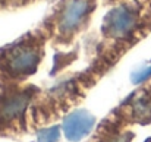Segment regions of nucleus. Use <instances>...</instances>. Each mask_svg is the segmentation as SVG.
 Segmentation results:
<instances>
[{"label":"nucleus","mask_w":151,"mask_h":142,"mask_svg":"<svg viewBox=\"0 0 151 142\" xmlns=\"http://www.w3.org/2000/svg\"><path fill=\"white\" fill-rule=\"evenodd\" d=\"M151 34V0H122L104 15L97 56L114 62Z\"/></svg>","instance_id":"obj_1"},{"label":"nucleus","mask_w":151,"mask_h":142,"mask_svg":"<svg viewBox=\"0 0 151 142\" xmlns=\"http://www.w3.org/2000/svg\"><path fill=\"white\" fill-rule=\"evenodd\" d=\"M99 0H59L40 24L54 48L70 47L90 27Z\"/></svg>","instance_id":"obj_3"},{"label":"nucleus","mask_w":151,"mask_h":142,"mask_svg":"<svg viewBox=\"0 0 151 142\" xmlns=\"http://www.w3.org/2000/svg\"><path fill=\"white\" fill-rule=\"evenodd\" d=\"M35 0H0V13L1 12H10V10H18L25 6L32 4Z\"/></svg>","instance_id":"obj_7"},{"label":"nucleus","mask_w":151,"mask_h":142,"mask_svg":"<svg viewBox=\"0 0 151 142\" xmlns=\"http://www.w3.org/2000/svg\"><path fill=\"white\" fill-rule=\"evenodd\" d=\"M150 78H151V66H148V67H145V69H142L139 72H135L132 75V82L138 85V84H142V82L148 81Z\"/></svg>","instance_id":"obj_8"},{"label":"nucleus","mask_w":151,"mask_h":142,"mask_svg":"<svg viewBox=\"0 0 151 142\" xmlns=\"http://www.w3.org/2000/svg\"><path fill=\"white\" fill-rule=\"evenodd\" d=\"M59 138H60V128L59 126L40 129L37 133V142H57Z\"/></svg>","instance_id":"obj_6"},{"label":"nucleus","mask_w":151,"mask_h":142,"mask_svg":"<svg viewBox=\"0 0 151 142\" xmlns=\"http://www.w3.org/2000/svg\"><path fill=\"white\" fill-rule=\"evenodd\" d=\"M148 88H150V91H151V85H148Z\"/></svg>","instance_id":"obj_11"},{"label":"nucleus","mask_w":151,"mask_h":142,"mask_svg":"<svg viewBox=\"0 0 151 142\" xmlns=\"http://www.w3.org/2000/svg\"><path fill=\"white\" fill-rule=\"evenodd\" d=\"M40 93L32 84L0 79V135L25 129L27 110Z\"/></svg>","instance_id":"obj_4"},{"label":"nucleus","mask_w":151,"mask_h":142,"mask_svg":"<svg viewBox=\"0 0 151 142\" xmlns=\"http://www.w3.org/2000/svg\"><path fill=\"white\" fill-rule=\"evenodd\" d=\"M94 125L96 117L91 113H88L87 110H75L65 117L62 131L66 139H69L70 142H78L93 131Z\"/></svg>","instance_id":"obj_5"},{"label":"nucleus","mask_w":151,"mask_h":142,"mask_svg":"<svg viewBox=\"0 0 151 142\" xmlns=\"http://www.w3.org/2000/svg\"><path fill=\"white\" fill-rule=\"evenodd\" d=\"M49 43V34L38 25L12 43L0 47V79L27 82L37 73L43 63Z\"/></svg>","instance_id":"obj_2"},{"label":"nucleus","mask_w":151,"mask_h":142,"mask_svg":"<svg viewBox=\"0 0 151 142\" xmlns=\"http://www.w3.org/2000/svg\"><path fill=\"white\" fill-rule=\"evenodd\" d=\"M119 1H122V0H103V4L104 6H113V4H116Z\"/></svg>","instance_id":"obj_9"},{"label":"nucleus","mask_w":151,"mask_h":142,"mask_svg":"<svg viewBox=\"0 0 151 142\" xmlns=\"http://www.w3.org/2000/svg\"><path fill=\"white\" fill-rule=\"evenodd\" d=\"M145 142H151V138H148V139H147V141H145Z\"/></svg>","instance_id":"obj_10"}]
</instances>
